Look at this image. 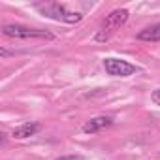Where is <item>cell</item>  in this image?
Wrapping results in <instances>:
<instances>
[{"mask_svg":"<svg viewBox=\"0 0 160 160\" xmlns=\"http://www.w3.org/2000/svg\"><path fill=\"white\" fill-rule=\"evenodd\" d=\"M34 8L42 15H45V17H49L53 21L66 23V25H75V23H79L83 19V15L79 12H72L64 4H58V2H38V4H34Z\"/></svg>","mask_w":160,"mask_h":160,"instance_id":"6da1fadb","label":"cell"},{"mask_svg":"<svg viewBox=\"0 0 160 160\" xmlns=\"http://www.w3.org/2000/svg\"><path fill=\"white\" fill-rule=\"evenodd\" d=\"M4 36L8 38H19V40H53V32L49 30H42V28H30L25 25H17V23H8L2 27Z\"/></svg>","mask_w":160,"mask_h":160,"instance_id":"3957f363","label":"cell"},{"mask_svg":"<svg viewBox=\"0 0 160 160\" xmlns=\"http://www.w3.org/2000/svg\"><path fill=\"white\" fill-rule=\"evenodd\" d=\"M111 124H113V119L111 117H106V115L94 117V119H91V121H87L83 124V132L85 134H96V132H100V130H104V128H108Z\"/></svg>","mask_w":160,"mask_h":160,"instance_id":"5b68a950","label":"cell"},{"mask_svg":"<svg viewBox=\"0 0 160 160\" xmlns=\"http://www.w3.org/2000/svg\"><path fill=\"white\" fill-rule=\"evenodd\" d=\"M151 102H152L154 106H160V89L152 91V94H151Z\"/></svg>","mask_w":160,"mask_h":160,"instance_id":"9c48e42d","label":"cell"},{"mask_svg":"<svg viewBox=\"0 0 160 160\" xmlns=\"http://www.w3.org/2000/svg\"><path fill=\"white\" fill-rule=\"evenodd\" d=\"M128 17H130V13H128V10H124V8H119V10H113L106 19H104V23H102V27H100V30L96 32V36H94V40L96 42H108L126 21H128Z\"/></svg>","mask_w":160,"mask_h":160,"instance_id":"7a4b0ae2","label":"cell"},{"mask_svg":"<svg viewBox=\"0 0 160 160\" xmlns=\"http://www.w3.org/2000/svg\"><path fill=\"white\" fill-rule=\"evenodd\" d=\"M104 68L109 75L113 77H128V75H134L138 72V66L130 64L128 60H122V58H113V57H108L104 60Z\"/></svg>","mask_w":160,"mask_h":160,"instance_id":"277c9868","label":"cell"},{"mask_svg":"<svg viewBox=\"0 0 160 160\" xmlns=\"http://www.w3.org/2000/svg\"><path fill=\"white\" fill-rule=\"evenodd\" d=\"M55 160H83L81 154H64V156H58Z\"/></svg>","mask_w":160,"mask_h":160,"instance_id":"ba28073f","label":"cell"},{"mask_svg":"<svg viewBox=\"0 0 160 160\" xmlns=\"http://www.w3.org/2000/svg\"><path fill=\"white\" fill-rule=\"evenodd\" d=\"M40 130H42V124H40V122H25V124L13 128L12 136H13L15 139H27V138H30V136H36Z\"/></svg>","mask_w":160,"mask_h":160,"instance_id":"8992f818","label":"cell"},{"mask_svg":"<svg viewBox=\"0 0 160 160\" xmlns=\"http://www.w3.org/2000/svg\"><path fill=\"white\" fill-rule=\"evenodd\" d=\"M138 40H141V42H160V23L139 30L138 32Z\"/></svg>","mask_w":160,"mask_h":160,"instance_id":"52a82bcc","label":"cell"}]
</instances>
